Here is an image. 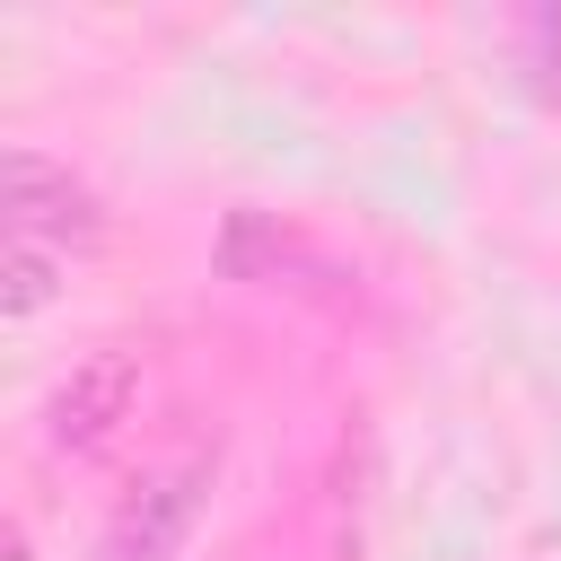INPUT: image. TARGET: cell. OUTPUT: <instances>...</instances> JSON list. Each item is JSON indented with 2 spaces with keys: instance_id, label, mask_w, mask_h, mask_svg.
Listing matches in <instances>:
<instances>
[{
  "instance_id": "6da1fadb",
  "label": "cell",
  "mask_w": 561,
  "mask_h": 561,
  "mask_svg": "<svg viewBox=\"0 0 561 561\" xmlns=\"http://www.w3.org/2000/svg\"><path fill=\"white\" fill-rule=\"evenodd\" d=\"M202 491H210V456H202V447L149 465V473L114 500V517H105V535H96V561H175V543H184L193 517H202Z\"/></svg>"
},
{
  "instance_id": "5b68a950",
  "label": "cell",
  "mask_w": 561,
  "mask_h": 561,
  "mask_svg": "<svg viewBox=\"0 0 561 561\" xmlns=\"http://www.w3.org/2000/svg\"><path fill=\"white\" fill-rule=\"evenodd\" d=\"M517 53H526V79H535V96H552V105H561V9H535V18H517Z\"/></svg>"
},
{
  "instance_id": "7a4b0ae2",
  "label": "cell",
  "mask_w": 561,
  "mask_h": 561,
  "mask_svg": "<svg viewBox=\"0 0 561 561\" xmlns=\"http://www.w3.org/2000/svg\"><path fill=\"white\" fill-rule=\"evenodd\" d=\"M0 219H9V237L18 245H44V254H79V245H96V193L61 167V158H44V149H9V202H0Z\"/></svg>"
},
{
  "instance_id": "277c9868",
  "label": "cell",
  "mask_w": 561,
  "mask_h": 561,
  "mask_svg": "<svg viewBox=\"0 0 561 561\" xmlns=\"http://www.w3.org/2000/svg\"><path fill=\"white\" fill-rule=\"evenodd\" d=\"M61 272H70L61 254H44V245H18V237H9V245H0V307H9V316H35V307L61 289Z\"/></svg>"
},
{
  "instance_id": "3957f363",
  "label": "cell",
  "mask_w": 561,
  "mask_h": 561,
  "mask_svg": "<svg viewBox=\"0 0 561 561\" xmlns=\"http://www.w3.org/2000/svg\"><path fill=\"white\" fill-rule=\"evenodd\" d=\"M131 412H140V359H131V351H88V359H70V377L53 386L44 438H53L61 456H96V447L123 438Z\"/></svg>"
}]
</instances>
